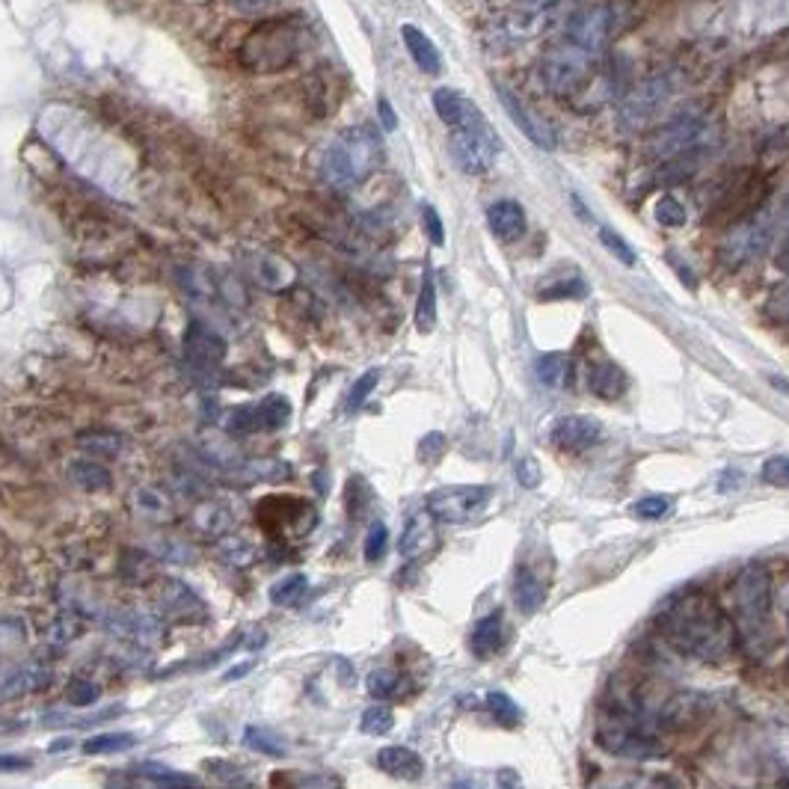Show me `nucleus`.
Returning a JSON list of instances; mask_svg holds the SVG:
<instances>
[{
  "label": "nucleus",
  "instance_id": "nucleus-1",
  "mask_svg": "<svg viewBox=\"0 0 789 789\" xmlns=\"http://www.w3.org/2000/svg\"><path fill=\"white\" fill-rule=\"evenodd\" d=\"M659 632L677 653L706 665H721L736 650L733 617L721 603L701 591L677 597L659 614Z\"/></svg>",
  "mask_w": 789,
  "mask_h": 789
},
{
  "label": "nucleus",
  "instance_id": "nucleus-2",
  "mask_svg": "<svg viewBox=\"0 0 789 789\" xmlns=\"http://www.w3.org/2000/svg\"><path fill=\"white\" fill-rule=\"evenodd\" d=\"M597 745L623 760H650L662 754L656 721L632 701H612L597 721Z\"/></svg>",
  "mask_w": 789,
  "mask_h": 789
},
{
  "label": "nucleus",
  "instance_id": "nucleus-3",
  "mask_svg": "<svg viewBox=\"0 0 789 789\" xmlns=\"http://www.w3.org/2000/svg\"><path fill=\"white\" fill-rule=\"evenodd\" d=\"M730 617L748 644H757L769 632V606H772V579L760 564H748L730 585Z\"/></svg>",
  "mask_w": 789,
  "mask_h": 789
},
{
  "label": "nucleus",
  "instance_id": "nucleus-4",
  "mask_svg": "<svg viewBox=\"0 0 789 789\" xmlns=\"http://www.w3.org/2000/svg\"><path fill=\"white\" fill-rule=\"evenodd\" d=\"M377 167H380V137L365 125L342 131L324 155V178L336 187L362 184Z\"/></svg>",
  "mask_w": 789,
  "mask_h": 789
},
{
  "label": "nucleus",
  "instance_id": "nucleus-5",
  "mask_svg": "<svg viewBox=\"0 0 789 789\" xmlns=\"http://www.w3.org/2000/svg\"><path fill=\"white\" fill-rule=\"evenodd\" d=\"M499 137L493 131V125L484 119V113L478 110L463 128H454L451 131V140H448V152L454 158V164L469 173V176H481L493 167L496 155H499Z\"/></svg>",
  "mask_w": 789,
  "mask_h": 789
},
{
  "label": "nucleus",
  "instance_id": "nucleus-6",
  "mask_svg": "<svg viewBox=\"0 0 789 789\" xmlns=\"http://www.w3.org/2000/svg\"><path fill=\"white\" fill-rule=\"evenodd\" d=\"M490 499H493V487L487 484H448V487H437L425 505L437 523L466 526L484 514Z\"/></svg>",
  "mask_w": 789,
  "mask_h": 789
},
{
  "label": "nucleus",
  "instance_id": "nucleus-7",
  "mask_svg": "<svg viewBox=\"0 0 789 789\" xmlns=\"http://www.w3.org/2000/svg\"><path fill=\"white\" fill-rule=\"evenodd\" d=\"M294 36L285 24H267L264 30H256L247 42H244V54L256 51V57L244 60L253 72H270V69H282L285 63H291L294 57Z\"/></svg>",
  "mask_w": 789,
  "mask_h": 789
},
{
  "label": "nucleus",
  "instance_id": "nucleus-8",
  "mask_svg": "<svg viewBox=\"0 0 789 789\" xmlns=\"http://www.w3.org/2000/svg\"><path fill=\"white\" fill-rule=\"evenodd\" d=\"M603 439V425L591 416H561L549 428V442L564 454H585Z\"/></svg>",
  "mask_w": 789,
  "mask_h": 789
},
{
  "label": "nucleus",
  "instance_id": "nucleus-9",
  "mask_svg": "<svg viewBox=\"0 0 789 789\" xmlns=\"http://www.w3.org/2000/svg\"><path fill=\"white\" fill-rule=\"evenodd\" d=\"M184 356H187V362L193 368L211 371V368H217L226 359V342L211 327H205L199 321H190L187 330H184Z\"/></svg>",
  "mask_w": 789,
  "mask_h": 789
},
{
  "label": "nucleus",
  "instance_id": "nucleus-10",
  "mask_svg": "<svg viewBox=\"0 0 789 789\" xmlns=\"http://www.w3.org/2000/svg\"><path fill=\"white\" fill-rule=\"evenodd\" d=\"M496 95H499V101H502V107L508 110V116H511V122L526 134L528 140L534 143V146H540V149H555V134L540 122V119H534V113L531 110H526L520 101H517V95L511 92V89L499 87L496 89Z\"/></svg>",
  "mask_w": 789,
  "mask_h": 789
},
{
  "label": "nucleus",
  "instance_id": "nucleus-11",
  "mask_svg": "<svg viewBox=\"0 0 789 789\" xmlns=\"http://www.w3.org/2000/svg\"><path fill=\"white\" fill-rule=\"evenodd\" d=\"M487 226L490 232L499 238V241H520L526 235V211L520 202L514 199H502V202H493L487 208Z\"/></svg>",
  "mask_w": 789,
  "mask_h": 789
},
{
  "label": "nucleus",
  "instance_id": "nucleus-12",
  "mask_svg": "<svg viewBox=\"0 0 789 789\" xmlns=\"http://www.w3.org/2000/svg\"><path fill=\"white\" fill-rule=\"evenodd\" d=\"M377 769L395 781H419L425 775V760L413 748L389 745L377 751Z\"/></svg>",
  "mask_w": 789,
  "mask_h": 789
},
{
  "label": "nucleus",
  "instance_id": "nucleus-13",
  "mask_svg": "<svg viewBox=\"0 0 789 789\" xmlns=\"http://www.w3.org/2000/svg\"><path fill=\"white\" fill-rule=\"evenodd\" d=\"M469 647L478 659H493L505 650V614L490 612L484 614L472 635H469Z\"/></svg>",
  "mask_w": 789,
  "mask_h": 789
},
{
  "label": "nucleus",
  "instance_id": "nucleus-14",
  "mask_svg": "<svg viewBox=\"0 0 789 789\" xmlns=\"http://www.w3.org/2000/svg\"><path fill=\"white\" fill-rule=\"evenodd\" d=\"M51 680V671L39 662H27V665H15V668H6L0 674V692L6 698H15V695H30L36 689H42L45 683Z\"/></svg>",
  "mask_w": 789,
  "mask_h": 789
},
{
  "label": "nucleus",
  "instance_id": "nucleus-15",
  "mask_svg": "<svg viewBox=\"0 0 789 789\" xmlns=\"http://www.w3.org/2000/svg\"><path fill=\"white\" fill-rule=\"evenodd\" d=\"M434 526H437V520H434L428 511L413 514V517L407 520L404 534H401V543H398L401 555H404V558H419V555H425V552L434 546V540H437V528Z\"/></svg>",
  "mask_w": 789,
  "mask_h": 789
},
{
  "label": "nucleus",
  "instance_id": "nucleus-16",
  "mask_svg": "<svg viewBox=\"0 0 789 789\" xmlns=\"http://www.w3.org/2000/svg\"><path fill=\"white\" fill-rule=\"evenodd\" d=\"M401 39L413 57V63L425 72V75H439L442 72V54L439 48L431 42V36H425L416 24H404L401 27Z\"/></svg>",
  "mask_w": 789,
  "mask_h": 789
},
{
  "label": "nucleus",
  "instance_id": "nucleus-17",
  "mask_svg": "<svg viewBox=\"0 0 789 789\" xmlns=\"http://www.w3.org/2000/svg\"><path fill=\"white\" fill-rule=\"evenodd\" d=\"M431 101H434L437 116L451 131H454V128H463V125L478 113V107H475L469 98H463L460 92H454V89H434Z\"/></svg>",
  "mask_w": 789,
  "mask_h": 789
},
{
  "label": "nucleus",
  "instance_id": "nucleus-18",
  "mask_svg": "<svg viewBox=\"0 0 789 789\" xmlns=\"http://www.w3.org/2000/svg\"><path fill=\"white\" fill-rule=\"evenodd\" d=\"M588 389L603 401H617L626 392V374L617 362H594L588 368Z\"/></svg>",
  "mask_w": 789,
  "mask_h": 789
},
{
  "label": "nucleus",
  "instance_id": "nucleus-19",
  "mask_svg": "<svg viewBox=\"0 0 789 789\" xmlns=\"http://www.w3.org/2000/svg\"><path fill=\"white\" fill-rule=\"evenodd\" d=\"M576 365L573 356L567 353H543L534 362V377L546 386V389H567L573 383Z\"/></svg>",
  "mask_w": 789,
  "mask_h": 789
},
{
  "label": "nucleus",
  "instance_id": "nucleus-20",
  "mask_svg": "<svg viewBox=\"0 0 789 789\" xmlns=\"http://www.w3.org/2000/svg\"><path fill=\"white\" fill-rule=\"evenodd\" d=\"M769 244V226H760V223H751V226H742L730 244H727V253L736 259V262H748L754 256H760Z\"/></svg>",
  "mask_w": 789,
  "mask_h": 789
},
{
  "label": "nucleus",
  "instance_id": "nucleus-21",
  "mask_svg": "<svg viewBox=\"0 0 789 789\" xmlns=\"http://www.w3.org/2000/svg\"><path fill=\"white\" fill-rule=\"evenodd\" d=\"M161 609L173 620H193L196 614H205V606L199 603V597L184 588V585H170L161 597Z\"/></svg>",
  "mask_w": 789,
  "mask_h": 789
},
{
  "label": "nucleus",
  "instance_id": "nucleus-22",
  "mask_svg": "<svg viewBox=\"0 0 789 789\" xmlns=\"http://www.w3.org/2000/svg\"><path fill=\"white\" fill-rule=\"evenodd\" d=\"M437 327V285H434V270L425 267L422 291L416 300V330L419 333H434Z\"/></svg>",
  "mask_w": 789,
  "mask_h": 789
},
{
  "label": "nucleus",
  "instance_id": "nucleus-23",
  "mask_svg": "<svg viewBox=\"0 0 789 789\" xmlns=\"http://www.w3.org/2000/svg\"><path fill=\"white\" fill-rule=\"evenodd\" d=\"M137 772L161 789H199V781H196L193 775L170 769V766H164V763H140Z\"/></svg>",
  "mask_w": 789,
  "mask_h": 789
},
{
  "label": "nucleus",
  "instance_id": "nucleus-24",
  "mask_svg": "<svg viewBox=\"0 0 789 789\" xmlns=\"http://www.w3.org/2000/svg\"><path fill=\"white\" fill-rule=\"evenodd\" d=\"M69 475H72V481L81 487V490H89V493H101V490H107L110 487V472L101 466V463H95V460H72L69 463Z\"/></svg>",
  "mask_w": 789,
  "mask_h": 789
},
{
  "label": "nucleus",
  "instance_id": "nucleus-25",
  "mask_svg": "<svg viewBox=\"0 0 789 789\" xmlns=\"http://www.w3.org/2000/svg\"><path fill=\"white\" fill-rule=\"evenodd\" d=\"M514 603L523 614L540 612V606L546 603V588L531 573H520L514 579Z\"/></svg>",
  "mask_w": 789,
  "mask_h": 789
},
{
  "label": "nucleus",
  "instance_id": "nucleus-26",
  "mask_svg": "<svg viewBox=\"0 0 789 789\" xmlns=\"http://www.w3.org/2000/svg\"><path fill=\"white\" fill-rule=\"evenodd\" d=\"M134 745H137V736H134V733H98V736H89L81 748H84V754H89V757H104V754L131 751Z\"/></svg>",
  "mask_w": 789,
  "mask_h": 789
},
{
  "label": "nucleus",
  "instance_id": "nucleus-27",
  "mask_svg": "<svg viewBox=\"0 0 789 789\" xmlns=\"http://www.w3.org/2000/svg\"><path fill=\"white\" fill-rule=\"evenodd\" d=\"M259 407V428L262 431H279L291 419V401L285 395H267Z\"/></svg>",
  "mask_w": 789,
  "mask_h": 789
},
{
  "label": "nucleus",
  "instance_id": "nucleus-28",
  "mask_svg": "<svg viewBox=\"0 0 789 789\" xmlns=\"http://www.w3.org/2000/svg\"><path fill=\"white\" fill-rule=\"evenodd\" d=\"M244 745L250 748V751H256V754H264V757H285V745H282V739L273 733V730H267V727H247L244 730Z\"/></svg>",
  "mask_w": 789,
  "mask_h": 789
},
{
  "label": "nucleus",
  "instance_id": "nucleus-29",
  "mask_svg": "<svg viewBox=\"0 0 789 789\" xmlns=\"http://www.w3.org/2000/svg\"><path fill=\"white\" fill-rule=\"evenodd\" d=\"M309 588V579L306 573H291V576H282L273 588H270V603L273 606H291L303 597V591Z\"/></svg>",
  "mask_w": 789,
  "mask_h": 789
},
{
  "label": "nucleus",
  "instance_id": "nucleus-30",
  "mask_svg": "<svg viewBox=\"0 0 789 789\" xmlns=\"http://www.w3.org/2000/svg\"><path fill=\"white\" fill-rule=\"evenodd\" d=\"M395 727V715L389 706H368L359 718V730L368 733V736H386L389 730Z\"/></svg>",
  "mask_w": 789,
  "mask_h": 789
},
{
  "label": "nucleus",
  "instance_id": "nucleus-31",
  "mask_svg": "<svg viewBox=\"0 0 789 789\" xmlns=\"http://www.w3.org/2000/svg\"><path fill=\"white\" fill-rule=\"evenodd\" d=\"M487 709H490V715H493L499 724H505V727H514V724H520V718H523L517 701H514L511 695H505V692H487Z\"/></svg>",
  "mask_w": 789,
  "mask_h": 789
},
{
  "label": "nucleus",
  "instance_id": "nucleus-32",
  "mask_svg": "<svg viewBox=\"0 0 789 789\" xmlns=\"http://www.w3.org/2000/svg\"><path fill=\"white\" fill-rule=\"evenodd\" d=\"M241 481H276L279 475H288V466L279 460H250L247 466L235 469Z\"/></svg>",
  "mask_w": 789,
  "mask_h": 789
},
{
  "label": "nucleus",
  "instance_id": "nucleus-33",
  "mask_svg": "<svg viewBox=\"0 0 789 789\" xmlns=\"http://www.w3.org/2000/svg\"><path fill=\"white\" fill-rule=\"evenodd\" d=\"M653 217H656V223H659V226H665V229H680V226L689 220L686 208H683V205H680V199H674L671 193H665V196L656 202V208H653Z\"/></svg>",
  "mask_w": 789,
  "mask_h": 789
},
{
  "label": "nucleus",
  "instance_id": "nucleus-34",
  "mask_svg": "<svg viewBox=\"0 0 789 789\" xmlns=\"http://www.w3.org/2000/svg\"><path fill=\"white\" fill-rule=\"evenodd\" d=\"M226 431H229V434H238V437L262 431V428H259V407H256V404L235 407V410L226 416Z\"/></svg>",
  "mask_w": 789,
  "mask_h": 789
},
{
  "label": "nucleus",
  "instance_id": "nucleus-35",
  "mask_svg": "<svg viewBox=\"0 0 789 789\" xmlns=\"http://www.w3.org/2000/svg\"><path fill=\"white\" fill-rule=\"evenodd\" d=\"M380 383V368H368L356 383H353V389L348 392V413H356L365 401H368V395L374 392V386Z\"/></svg>",
  "mask_w": 789,
  "mask_h": 789
},
{
  "label": "nucleus",
  "instance_id": "nucleus-36",
  "mask_svg": "<svg viewBox=\"0 0 789 789\" xmlns=\"http://www.w3.org/2000/svg\"><path fill=\"white\" fill-rule=\"evenodd\" d=\"M662 84H650V87L638 89L629 101H626V107H629V113H632V119H641L644 113H650L659 101H662Z\"/></svg>",
  "mask_w": 789,
  "mask_h": 789
},
{
  "label": "nucleus",
  "instance_id": "nucleus-37",
  "mask_svg": "<svg viewBox=\"0 0 789 789\" xmlns=\"http://www.w3.org/2000/svg\"><path fill=\"white\" fill-rule=\"evenodd\" d=\"M671 508H674V502L668 496H647V499H638L632 505V514L638 520H662L671 514Z\"/></svg>",
  "mask_w": 789,
  "mask_h": 789
},
{
  "label": "nucleus",
  "instance_id": "nucleus-38",
  "mask_svg": "<svg viewBox=\"0 0 789 789\" xmlns=\"http://www.w3.org/2000/svg\"><path fill=\"white\" fill-rule=\"evenodd\" d=\"M760 478L772 487H781V490H789V454H775L763 463L760 469Z\"/></svg>",
  "mask_w": 789,
  "mask_h": 789
},
{
  "label": "nucleus",
  "instance_id": "nucleus-39",
  "mask_svg": "<svg viewBox=\"0 0 789 789\" xmlns=\"http://www.w3.org/2000/svg\"><path fill=\"white\" fill-rule=\"evenodd\" d=\"M78 442H81V448H87V451L98 454V457L119 454V448H122V437H119V434H101V431H89V434H84Z\"/></svg>",
  "mask_w": 789,
  "mask_h": 789
},
{
  "label": "nucleus",
  "instance_id": "nucleus-40",
  "mask_svg": "<svg viewBox=\"0 0 789 789\" xmlns=\"http://www.w3.org/2000/svg\"><path fill=\"white\" fill-rule=\"evenodd\" d=\"M386 546H389V528L383 526V523H371L368 534H365V543H362L365 561L377 564V561L386 555Z\"/></svg>",
  "mask_w": 789,
  "mask_h": 789
},
{
  "label": "nucleus",
  "instance_id": "nucleus-41",
  "mask_svg": "<svg viewBox=\"0 0 789 789\" xmlns=\"http://www.w3.org/2000/svg\"><path fill=\"white\" fill-rule=\"evenodd\" d=\"M600 241H603V247L612 253L614 259L620 264H626V267H632L635 264V250L623 241V235H617L614 229H609V226H600Z\"/></svg>",
  "mask_w": 789,
  "mask_h": 789
},
{
  "label": "nucleus",
  "instance_id": "nucleus-42",
  "mask_svg": "<svg viewBox=\"0 0 789 789\" xmlns=\"http://www.w3.org/2000/svg\"><path fill=\"white\" fill-rule=\"evenodd\" d=\"M395 689H398V671H392V668H377V671L368 674V692H371L374 698H386V695H392Z\"/></svg>",
  "mask_w": 789,
  "mask_h": 789
},
{
  "label": "nucleus",
  "instance_id": "nucleus-43",
  "mask_svg": "<svg viewBox=\"0 0 789 789\" xmlns=\"http://www.w3.org/2000/svg\"><path fill=\"white\" fill-rule=\"evenodd\" d=\"M588 294V282L585 279H564V282H555L552 288L540 291V300H561V297H585Z\"/></svg>",
  "mask_w": 789,
  "mask_h": 789
},
{
  "label": "nucleus",
  "instance_id": "nucleus-44",
  "mask_svg": "<svg viewBox=\"0 0 789 789\" xmlns=\"http://www.w3.org/2000/svg\"><path fill=\"white\" fill-rule=\"evenodd\" d=\"M98 686L95 683H89V680H72L69 683V689H66V698H69V703L72 706H78V709H84V706H92V703L98 701Z\"/></svg>",
  "mask_w": 789,
  "mask_h": 789
},
{
  "label": "nucleus",
  "instance_id": "nucleus-45",
  "mask_svg": "<svg viewBox=\"0 0 789 789\" xmlns=\"http://www.w3.org/2000/svg\"><path fill=\"white\" fill-rule=\"evenodd\" d=\"M422 226H425V235L434 247H442L445 244V226H442V217L434 205H425L422 208Z\"/></svg>",
  "mask_w": 789,
  "mask_h": 789
},
{
  "label": "nucleus",
  "instance_id": "nucleus-46",
  "mask_svg": "<svg viewBox=\"0 0 789 789\" xmlns=\"http://www.w3.org/2000/svg\"><path fill=\"white\" fill-rule=\"evenodd\" d=\"M445 448H448V439L442 437L439 431L425 434L422 442H419V460H422V463H437L439 457L445 454Z\"/></svg>",
  "mask_w": 789,
  "mask_h": 789
},
{
  "label": "nucleus",
  "instance_id": "nucleus-47",
  "mask_svg": "<svg viewBox=\"0 0 789 789\" xmlns=\"http://www.w3.org/2000/svg\"><path fill=\"white\" fill-rule=\"evenodd\" d=\"M517 481H520L526 490H537V487H540L543 475H540V466H537L534 457H523V460L517 463Z\"/></svg>",
  "mask_w": 789,
  "mask_h": 789
},
{
  "label": "nucleus",
  "instance_id": "nucleus-48",
  "mask_svg": "<svg viewBox=\"0 0 789 789\" xmlns=\"http://www.w3.org/2000/svg\"><path fill=\"white\" fill-rule=\"evenodd\" d=\"M339 787H342V781H339L336 775H309V778L300 781V787L297 789H339Z\"/></svg>",
  "mask_w": 789,
  "mask_h": 789
},
{
  "label": "nucleus",
  "instance_id": "nucleus-49",
  "mask_svg": "<svg viewBox=\"0 0 789 789\" xmlns=\"http://www.w3.org/2000/svg\"><path fill=\"white\" fill-rule=\"evenodd\" d=\"M33 763L18 754H0V772H27Z\"/></svg>",
  "mask_w": 789,
  "mask_h": 789
},
{
  "label": "nucleus",
  "instance_id": "nucleus-50",
  "mask_svg": "<svg viewBox=\"0 0 789 789\" xmlns=\"http://www.w3.org/2000/svg\"><path fill=\"white\" fill-rule=\"evenodd\" d=\"M377 113H380V122H383L386 131H395V128H398V116H395V110H392V104H389L386 98L377 101Z\"/></svg>",
  "mask_w": 789,
  "mask_h": 789
},
{
  "label": "nucleus",
  "instance_id": "nucleus-51",
  "mask_svg": "<svg viewBox=\"0 0 789 789\" xmlns=\"http://www.w3.org/2000/svg\"><path fill=\"white\" fill-rule=\"evenodd\" d=\"M496 781H499V789H526L523 787V778L514 769H499Z\"/></svg>",
  "mask_w": 789,
  "mask_h": 789
},
{
  "label": "nucleus",
  "instance_id": "nucleus-52",
  "mask_svg": "<svg viewBox=\"0 0 789 789\" xmlns=\"http://www.w3.org/2000/svg\"><path fill=\"white\" fill-rule=\"evenodd\" d=\"M775 267L789 273V232L781 238V244H778V250H775Z\"/></svg>",
  "mask_w": 789,
  "mask_h": 789
},
{
  "label": "nucleus",
  "instance_id": "nucleus-53",
  "mask_svg": "<svg viewBox=\"0 0 789 789\" xmlns=\"http://www.w3.org/2000/svg\"><path fill=\"white\" fill-rule=\"evenodd\" d=\"M273 0H235V6L247 15H256V12H264Z\"/></svg>",
  "mask_w": 789,
  "mask_h": 789
},
{
  "label": "nucleus",
  "instance_id": "nucleus-54",
  "mask_svg": "<svg viewBox=\"0 0 789 789\" xmlns=\"http://www.w3.org/2000/svg\"><path fill=\"white\" fill-rule=\"evenodd\" d=\"M775 312H778V315L789 324V285L778 294V300H775Z\"/></svg>",
  "mask_w": 789,
  "mask_h": 789
},
{
  "label": "nucleus",
  "instance_id": "nucleus-55",
  "mask_svg": "<svg viewBox=\"0 0 789 789\" xmlns=\"http://www.w3.org/2000/svg\"><path fill=\"white\" fill-rule=\"evenodd\" d=\"M250 671H253V662H244V665H235V668H232V671H229L223 680H226V683H232V680H241V677H247Z\"/></svg>",
  "mask_w": 789,
  "mask_h": 789
},
{
  "label": "nucleus",
  "instance_id": "nucleus-56",
  "mask_svg": "<svg viewBox=\"0 0 789 789\" xmlns=\"http://www.w3.org/2000/svg\"><path fill=\"white\" fill-rule=\"evenodd\" d=\"M72 745V739H57L54 745H51V751H63V748H69Z\"/></svg>",
  "mask_w": 789,
  "mask_h": 789
},
{
  "label": "nucleus",
  "instance_id": "nucleus-57",
  "mask_svg": "<svg viewBox=\"0 0 789 789\" xmlns=\"http://www.w3.org/2000/svg\"><path fill=\"white\" fill-rule=\"evenodd\" d=\"M772 383H775V386H778L781 392H787V395H789V383H787V380H781V377H772Z\"/></svg>",
  "mask_w": 789,
  "mask_h": 789
},
{
  "label": "nucleus",
  "instance_id": "nucleus-58",
  "mask_svg": "<svg viewBox=\"0 0 789 789\" xmlns=\"http://www.w3.org/2000/svg\"><path fill=\"white\" fill-rule=\"evenodd\" d=\"M451 789H472V784H466V781H460V784H454Z\"/></svg>",
  "mask_w": 789,
  "mask_h": 789
}]
</instances>
